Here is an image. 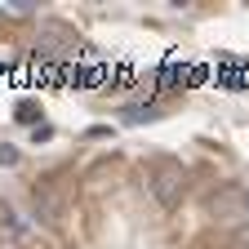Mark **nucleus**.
<instances>
[{"instance_id": "7ed1b4c3", "label": "nucleus", "mask_w": 249, "mask_h": 249, "mask_svg": "<svg viewBox=\"0 0 249 249\" xmlns=\"http://www.w3.org/2000/svg\"><path fill=\"white\" fill-rule=\"evenodd\" d=\"M36 213L45 218V223H53V218H58V205H53V196H49V192H40V187H36Z\"/></svg>"}, {"instance_id": "39448f33", "label": "nucleus", "mask_w": 249, "mask_h": 249, "mask_svg": "<svg viewBox=\"0 0 249 249\" xmlns=\"http://www.w3.org/2000/svg\"><path fill=\"white\" fill-rule=\"evenodd\" d=\"M0 165H18V151L9 142H0Z\"/></svg>"}, {"instance_id": "f03ea898", "label": "nucleus", "mask_w": 249, "mask_h": 249, "mask_svg": "<svg viewBox=\"0 0 249 249\" xmlns=\"http://www.w3.org/2000/svg\"><path fill=\"white\" fill-rule=\"evenodd\" d=\"M14 116H18L22 124H31V129H40V103H36V98H22V103L14 107Z\"/></svg>"}, {"instance_id": "f257e3e1", "label": "nucleus", "mask_w": 249, "mask_h": 249, "mask_svg": "<svg viewBox=\"0 0 249 249\" xmlns=\"http://www.w3.org/2000/svg\"><path fill=\"white\" fill-rule=\"evenodd\" d=\"M147 182H151V196L160 200V209H174L182 200V165L178 160H156Z\"/></svg>"}, {"instance_id": "423d86ee", "label": "nucleus", "mask_w": 249, "mask_h": 249, "mask_svg": "<svg viewBox=\"0 0 249 249\" xmlns=\"http://www.w3.org/2000/svg\"><path fill=\"white\" fill-rule=\"evenodd\" d=\"M240 245H245V249H249V227H240Z\"/></svg>"}, {"instance_id": "20e7f679", "label": "nucleus", "mask_w": 249, "mask_h": 249, "mask_svg": "<svg viewBox=\"0 0 249 249\" xmlns=\"http://www.w3.org/2000/svg\"><path fill=\"white\" fill-rule=\"evenodd\" d=\"M142 116H156V107H124V120L129 124H138Z\"/></svg>"}, {"instance_id": "0eeeda50", "label": "nucleus", "mask_w": 249, "mask_h": 249, "mask_svg": "<svg viewBox=\"0 0 249 249\" xmlns=\"http://www.w3.org/2000/svg\"><path fill=\"white\" fill-rule=\"evenodd\" d=\"M0 249H18V245H14V240H0Z\"/></svg>"}]
</instances>
